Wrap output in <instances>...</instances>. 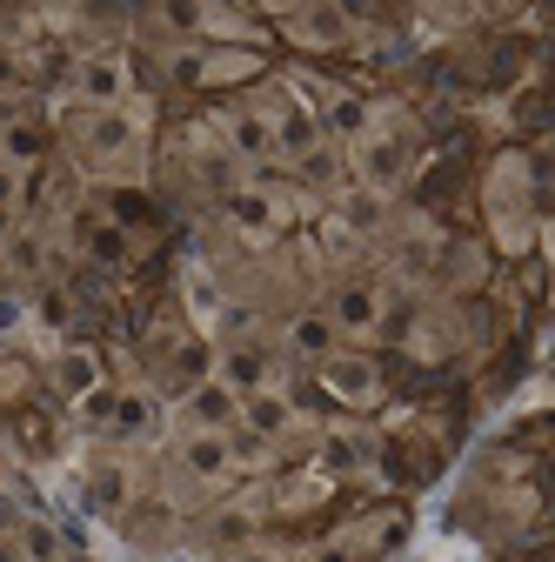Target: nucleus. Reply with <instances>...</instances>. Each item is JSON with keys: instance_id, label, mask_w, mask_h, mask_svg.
Instances as JSON below:
<instances>
[{"instance_id": "obj_5", "label": "nucleus", "mask_w": 555, "mask_h": 562, "mask_svg": "<svg viewBox=\"0 0 555 562\" xmlns=\"http://www.w3.org/2000/svg\"><path fill=\"white\" fill-rule=\"evenodd\" d=\"M328 315H335V328H341V335H369V328L382 322V302H375V289H341Z\"/></svg>"}, {"instance_id": "obj_3", "label": "nucleus", "mask_w": 555, "mask_h": 562, "mask_svg": "<svg viewBox=\"0 0 555 562\" xmlns=\"http://www.w3.org/2000/svg\"><path fill=\"white\" fill-rule=\"evenodd\" d=\"M188 415H194V429H235V415H241V395L228 382H207L188 395Z\"/></svg>"}, {"instance_id": "obj_12", "label": "nucleus", "mask_w": 555, "mask_h": 562, "mask_svg": "<svg viewBox=\"0 0 555 562\" xmlns=\"http://www.w3.org/2000/svg\"><path fill=\"white\" fill-rule=\"evenodd\" d=\"M94 496H101V503H121V496H127V482H121V475H114V469H107V475H101V482H94Z\"/></svg>"}, {"instance_id": "obj_9", "label": "nucleus", "mask_w": 555, "mask_h": 562, "mask_svg": "<svg viewBox=\"0 0 555 562\" xmlns=\"http://www.w3.org/2000/svg\"><path fill=\"white\" fill-rule=\"evenodd\" d=\"M328 389H341V395H375V375H369V362H349V356H328Z\"/></svg>"}, {"instance_id": "obj_6", "label": "nucleus", "mask_w": 555, "mask_h": 562, "mask_svg": "<svg viewBox=\"0 0 555 562\" xmlns=\"http://www.w3.org/2000/svg\"><path fill=\"white\" fill-rule=\"evenodd\" d=\"M222 382L235 389V395H261L268 389V356H261V348H228V362H222Z\"/></svg>"}, {"instance_id": "obj_4", "label": "nucleus", "mask_w": 555, "mask_h": 562, "mask_svg": "<svg viewBox=\"0 0 555 562\" xmlns=\"http://www.w3.org/2000/svg\"><path fill=\"white\" fill-rule=\"evenodd\" d=\"M335 315H295L288 322V348H295V356H308V362H328L335 356Z\"/></svg>"}, {"instance_id": "obj_11", "label": "nucleus", "mask_w": 555, "mask_h": 562, "mask_svg": "<svg viewBox=\"0 0 555 562\" xmlns=\"http://www.w3.org/2000/svg\"><path fill=\"white\" fill-rule=\"evenodd\" d=\"M60 389H75V395L94 389V356H67V362H60Z\"/></svg>"}, {"instance_id": "obj_10", "label": "nucleus", "mask_w": 555, "mask_h": 562, "mask_svg": "<svg viewBox=\"0 0 555 562\" xmlns=\"http://www.w3.org/2000/svg\"><path fill=\"white\" fill-rule=\"evenodd\" d=\"M241 415L254 422L261 436H282V429H288V402H282V395H268V389H261V395H248V402H241Z\"/></svg>"}, {"instance_id": "obj_13", "label": "nucleus", "mask_w": 555, "mask_h": 562, "mask_svg": "<svg viewBox=\"0 0 555 562\" xmlns=\"http://www.w3.org/2000/svg\"><path fill=\"white\" fill-rule=\"evenodd\" d=\"M248 562H261V555H248Z\"/></svg>"}, {"instance_id": "obj_7", "label": "nucleus", "mask_w": 555, "mask_h": 562, "mask_svg": "<svg viewBox=\"0 0 555 562\" xmlns=\"http://www.w3.org/2000/svg\"><path fill=\"white\" fill-rule=\"evenodd\" d=\"M67 549H60V536L47 529V522H14V562H60Z\"/></svg>"}, {"instance_id": "obj_8", "label": "nucleus", "mask_w": 555, "mask_h": 562, "mask_svg": "<svg viewBox=\"0 0 555 562\" xmlns=\"http://www.w3.org/2000/svg\"><path fill=\"white\" fill-rule=\"evenodd\" d=\"M228 134H235V155H274V127L261 114H235Z\"/></svg>"}, {"instance_id": "obj_1", "label": "nucleus", "mask_w": 555, "mask_h": 562, "mask_svg": "<svg viewBox=\"0 0 555 562\" xmlns=\"http://www.w3.org/2000/svg\"><path fill=\"white\" fill-rule=\"evenodd\" d=\"M75 94L88 108H121V94H127V60L121 54H88L75 67Z\"/></svg>"}, {"instance_id": "obj_2", "label": "nucleus", "mask_w": 555, "mask_h": 562, "mask_svg": "<svg viewBox=\"0 0 555 562\" xmlns=\"http://www.w3.org/2000/svg\"><path fill=\"white\" fill-rule=\"evenodd\" d=\"M181 462L201 475V482H222L228 469H235V449H228V429H201V436H188V449H181Z\"/></svg>"}]
</instances>
